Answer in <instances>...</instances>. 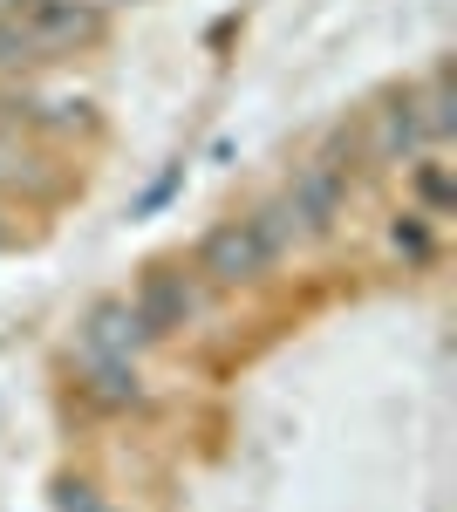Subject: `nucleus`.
<instances>
[{
  "label": "nucleus",
  "instance_id": "39448f33",
  "mask_svg": "<svg viewBox=\"0 0 457 512\" xmlns=\"http://www.w3.org/2000/svg\"><path fill=\"white\" fill-rule=\"evenodd\" d=\"M444 82H430L423 96H396L389 110H382V151L396 158V151H417L430 137H444Z\"/></svg>",
  "mask_w": 457,
  "mask_h": 512
},
{
  "label": "nucleus",
  "instance_id": "423d86ee",
  "mask_svg": "<svg viewBox=\"0 0 457 512\" xmlns=\"http://www.w3.org/2000/svg\"><path fill=\"white\" fill-rule=\"evenodd\" d=\"M130 308H137V321H144V335H171V328H185V321L198 315V287L164 267V274H151L144 287H137Z\"/></svg>",
  "mask_w": 457,
  "mask_h": 512
},
{
  "label": "nucleus",
  "instance_id": "f257e3e1",
  "mask_svg": "<svg viewBox=\"0 0 457 512\" xmlns=\"http://www.w3.org/2000/svg\"><path fill=\"white\" fill-rule=\"evenodd\" d=\"M294 219H287V205H267V212H253V219H226V226H212L205 246H198V274L212 280V287H246V280H260L294 246Z\"/></svg>",
  "mask_w": 457,
  "mask_h": 512
},
{
  "label": "nucleus",
  "instance_id": "f03ea898",
  "mask_svg": "<svg viewBox=\"0 0 457 512\" xmlns=\"http://www.w3.org/2000/svg\"><path fill=\"white\" fill-rule=\"evenodd\" d=\"M21 28L41 41V55H76L103 41V7L96 0H21Z\"/></svg>",
  "mask_w": 457,
  "mask_h": 512
},
{
  "label": "nucleus",
  "instance_id": "9d476101",
  "mask_svg": "<svg viewBox=\"0 0 457 512\" xmlns=\"http://www.w3.org/2000/svg\"><path fill=\"white\" fill-rule=\"evenodd\" d=\"M417 192H423V205H430V219H437V212H444V164L437 158L417 164Z\"/></svg>",
  "mask_w": 457,
  "mask_h": 512
},
{
  "label": "nucleus",
  "instance_id": "6e6552de",
  "mask_svg": "<svg viewBox=\"0 0 457 512\" xmlns=\"http://www.w3.org/2000/svg\"><path fill=\"white\" fill-rule=\"evenodd\" d=\"M35 62H48L41 41L21 28V14H0V76H28Z\"/></svg>",
  "mask_w": 457,
  "mask_h": 512
},
{
  "label": "nucleus",
  "instance_id": "7ed1b4c3",
  "mask_svg": "<svg viewBox=\"0 0 457 512\" xmlns=\"http://www.w3.org/2000/svg\"><path fill=\"white\" fill-rule=\"evenodd\" d=\"M342 198H348V178H342V164H328V158H314L287 185V219H294V233H328L335 219H342Z\"/></svg>",
  "mask_w": 457,
  "mask_h": 512
},
{
  "label": "nucleus",
  "instance_id": "0eeeda50",
  "mask_svg": "<svg viewBox=\"0 0 457 512\" xmlns=\"http://www.w3.org/2000/svg\"><path fill=\"white\" fill-rule=\"evenodd\" d=\"M82 390L103 410H130L144 396V383H137V362H82Z\"/></svg>",
  "mask_w": 457,
  "mask_h": 512
},
{
  "label": "nucleus",
  "instance_id": "f8f14e48",
  "mask_svg": "<svg viewBox=\"0 0 457 512\" xmlns=\"http://www.w3.org/2000/svg\"><path fill=\"white\" fill-rule=\"evenodd\" d=\"M0 246H7V219H0Z\"/></svg>",
  "mask_w": 457,
  "mask_h": 512
},
{
  "label": "nucleus",
  "instance_id": "9b49d317",
  "mask_svg": "<svg viewBox=\"0 0 457 512\" xmlns=\"http://www.w3.org/2000/svg\"><path fill=\"white\" fill-rule=\"evenodd\" d=\"M0 14H21V0H0Z\"/></svg>",
  "mask_w": 457,
  "mask_h": 512
},
{
  "label": "nucleus",
  "instance_id": "20e7f679",
  "mask_svg": "<svg viewBox=\"0 0 457 512\" xmlns=\"http://www.w3.org/2000/svg\"><path fill=\"white\" fill-rule=\"evenodd\" d=\"M144 342H151V335H144V321H137L130 301H103V308H89V321L76 328L82 362H137Z\"/></svg>",
  "mask_w": 457,
  "mask_h": 512
},
{
  "label": "nucleus",
  "instance_id": "1a4fd4ad",
  "mask_svg": "<svg viewBox=\"0 0 457 512\" xmlns=\"http://www.w3.org/2000/svg\"><path fill=\"white\" fill-rule=\"evenodd\" d=\"M389 239H396V253H403V260H417V267H423V260H430V239H437V233H430V212H403Z\"/></svg>",
  "mask_w": 457,
  "mask_h": 512
}]
</instances>
